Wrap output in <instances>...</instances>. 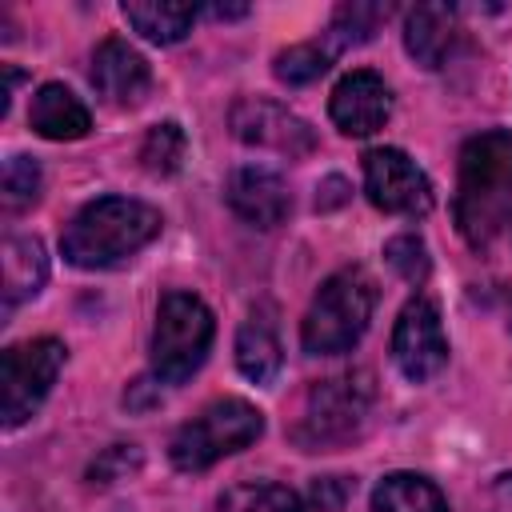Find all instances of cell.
<instances>
[{"instance_id":"3","label":"cell","mask_w":512,"mask_h":512,"mask_svg":"<svg viewBox=\"0 0 512 512\" xmlns=\"http://www.w3.org/2000/svg\"><path fill=\"white\" fill-rule=\"evenodd\" d=\"M376 408V380L368 368L336 372L328 380H316L304 392V404L296 420L288 424V440L300 452H328L344 448L364 436Z\"/></svg>"},{"instance_id":"17","label":"cell","mask_w":512,"mask_h":512,"mask_svg":"<svg viewBox=\"0 0 512 512\" xmlns=\"http://www.w3.org/2000/svg\"><path fill=\"white\" fill-rule=\"evenodd\" d=\"M48 280V256L36 236H8L0 252V296L4 316H12L24 300H32Z\"/></svg>"},{"instance_id":"13","label":"cell","mask_w":512,"mask_h":512,"mask_svg":"<svg viewBox=\"0 0 512 512\" xmlns=\"http://www.w3.org/2000/svg\"><path fill=\"white\" fill-rule=\"evenodd\" d=\"M92 88L96 96H104L116 108H136L148 92H152V68L148 60L120 36H108L96 52H92Z\"/></svg>"},{"instance_id":"23","label":"cell","mask_w":512,"mask_h":512,"mask_svg":"<svg viewBox=\"0 0 512 512\" xmlns=\"http://www.w3.org/2000/svg\"><path fill=\"white\" fill-rule=\"evenodd\" d=\"M332 64V52L316 40H304V44H292L284 52H276L272 60V76L288 88H304V84H316Z\"/></svg>"},{"instance_id":"20","label":"cell","mask_w":512,"mask_h":512,"mask_svg":"<svg viewBox=\"0 0 512 512\" xmlns=\"http://www.w3.org/2000/svg\"><path fill=\"white\" fill-rule=\"evenodd\" d=\"M392 16V4H376V0H352V4H340L328 20V32H324V48L336 56V52H348V48H360L368 44L384 20Z\"/></svg>"},{"instance_id":"12","label":"cell","mask_w":512,"mask_h":512,"mask_svg":"<svg viewBox=\"0 0 512 512\" xmlns=\"http://www.w3.org/2000/svg\"><path fill=\"white\" fill-rule=\"evenodd\" d=\"M224 200L244 224H256V228H276L292 212V196H288L284 176L264 168V164L232 168V176L224 184Z\"/></svg>"},{"instance_id":"15","label":"cell","mask_w":512,"mask_h":512,"mask_svg":"<svg viewBox=\"0 0 512 512\" xmlns=\"http://www.w3.org/2000/svg\"><path fill=\"white\" fill-rule=\"evenodd\" d=\"M460 24L448 4H416L404 16V48L420 68H440L456 48Z\"/></svg>"},{"instance_id":"27","label":"cell","mask_w":512,"mask_h":512,"mask_svg":"<svg viewBox=\"0 0 512 512\" xmlns=\"http://www.w3.org/2000/svg\"><path fill=\"white\" fill-rule=\"evenodd\" d=\"M356 492V480L352 476H316L308 484V504L312 512H340Z\"/></svg>"},{"instance_id":"1","label":"cell","mask_w":512,"mask_h":512,"mask_svg":"<svg viewBox=\"0 0 512 512\" xmlns=\"http://www.w3.org/2000/svg\"><path fill=\"white\" fill-rule=\"evenodd\" d=\"M508 212H512V132L492 128L460 148L452 216L460 236L476 252H484L508 224Z\"/></svg>"},{"instance_id":"26","label":"cell","mask_w":512,"mask_h":512,"mask_svg":"<svg viewBox=\"0 0 512 512\" xmlns=\"http://www.w3.org/2000/svg\"><path fill=\"white\" fill-rule=\"evenodd\" d=\"M136 468H140V448L136 444H112L108 452L96 456L88 476H92V484H112V480H124Z\"/></svg>"},{"instance_id":"4","label":"cell","mask_w":512,"mask_h":512,"mask_svg":"<svg viewBox=\"0 0 512 512\" xmlns=\"http://www.w3.org/2000/svg\"><path fill=\"white\" fill-rule=\"evenodd\" d=\"M372 312H376V280L360 268V264H348L340 272H332L304 320H300V344L308 356H340V352H352L360 344V336L368 332L372 324Z\"/></svg>"},{"instance_id":"19","label":"cell","mask_w":512,"mask_h":512,"mask_svg":"<svg viewBox=\"0 0 512 512\" xmlns=\"http://www.w3.org/2000/svg\"><path fill=\"white\" fill-rule=\"evenodd\" d=\"M372 512H448V500L428 476L388 472L372 488Z\"/></svg>"},{"instance_id":"2","label":"cell","mask_w":512,"mask_h":512,"mask_svg":"<svg viewBox=\"0 0 512 512\" xmlns=\"http://www.w3.org/2000/svg\"><path fill=\"white\" fill-rule=\"evenodd\" d=\"M160 224H164L160 212L144 200L100 196L68 220V228L60 236V256L84 272L116 268L128 256H136L144 244H152L160 236Z\"/></svg>"},{"instance_id":"8","label":"cell","mask_w":512,"mask_h":512,"mask_svg":"<svg viewBox=\"0 0 512 512\" xmlns=\"http://www.w3.org/2000/svg\"><path fill=\"white\" fill-rule=\"evenodd\" d=\"M364 192L388 216H428L432 180L404 148H368L364 152Z\"/></svg>"},{"instance_id":"24","label":"cell","mask_w":512,"mask_h":512,"mask_svg":"<svg viewBox=\"0 0 512 512\" xmlns=\"http://www.w3.org/2000/svg\"><path fill=\"white\" fill-rule=\"evenodd\" d=\"M40 188H44V172L32 156H12L4 164V180H0V204L4 212H24L40 200Z\"/></svg>"},{"instance_id":"14","label":"cell","mask_w":512,"mask_h":512,"mask_svg":"<svg viewBox=\"0 0 512 512\" xmlns=\"http://www.w3.org/2000/svg\"><path fill=\"white\" fill-rule=\"evenodd\" d=\"M236 368L244 380L252 384H272L284 368V348H280V332H276V308L272 304H256L240 332H236Z\"/></svg>"},{"instance_id":"11","label":"cell","mask_w":512,"mask_h":512,"mask_svg":"<svg viewBox=\"0 0 512 512\" xmlns=\"http://www.w3.org/2000/svg\"><path fill=\"white\" fill-rule=\"evenodd\" d=\"M328 116L344 136H372L392 116V88L384 84L380 72L356 68L336 80L328 96Z\"/></svg>"},{"instance_id":"28","label":"cell","mask_w":512,"mask_h":512,"mask_svg":"<svg viewBox=\"0 0 512 512\" xmlns=\"http://www.w3.org/2000/svg\"><path fill=\"white\" fill-rule=\"evenodd\" d=\"M348 180L344 176H328L320 188H316V208H336V204H344L348 200Z\"/></svg>"},{"instance_id":"22","label":"cell","mask_w":512,"mask_h":512,"mask_svg":"<svg viewBox=\"0 0 512 512\" xmlns=\"http://www.w3.org/2000/svg\"><path fill=\"white\" fill-rule=\"evenodd\" d=\"M184 156H188V136H184V128L176 120H164V124H152L148 128V136L140 144L144 172H152V176H176L180 164H184Z\"/></svg>"},{"instance_id":"21","label":"cell","mask_w":512,"mask_h":512,"mask_svg":"<svg viewBox=\"0 0 512 512\" xmlns=\"http://www.w3.org/2000/svg\"><path fill=\"white\" fill-rule=\"evenodd\" d=\"M220 512H308L304 500L272 480H248L220 496Z\"/></svg>"},{"instance_id":"7","label":"cell","mask_w":512,"mask_h":512,"mask_svg":"<svg viewBox=\"0 0 512 512\" xmlns=\"http://www.w3.org/2000/svg\"><path fill=\"white\" fill-rule=\"evenodd\" d=\"M68 348L56 336H36L8 344L0 356V416L4 428H20L52 392Z\"/></svg>"},{"instance_id":"25","label":"cell","mask_w":512,"mask_h":512,"mask_svg":"<svg viewBox=\"0 0 512 512\" xmlns=\"http://www.w3.org/2000/svg\"><path fill=\"white\" fill-rule=\"evenodd\" d=\"M384 260L388 268L404 280V284H424L428 272H432V256H428V244L416 236V232H400L384 244Z\"/></svg>"},{"instance_id":"9","label":"cell","mask_w":512,"mask_h":512,"mask_svg":"<svg viewBox=\"0 0 512 512\" xmlns=\"http://www.w3.org/2000/svg\"><path fill=\"white\" fill-rule=\"evenodd\" d=\"M392 364L408 384H428L448 364V336L440 308L428 296H412L392 328Z\"/></svg>"},{"instance_id":"6","label":"cell","mask_w":512,"mask_h":512,"mask_svg":"<svg viewBox=\"0 0 512 512\" xmlns=\"http://www.w3.org/2000/svg\"><path fill=\"white\" fill-rule=\"evenodd\" d=\"M264 432V412L240 396H220L184 420L168 440V460L180 472H204L216 460L256 444Z\"/></svg>"},{"instance_id":"5","label":"cell","mask_w":512,"mask_h":512,"mask_svg":"<svg viewBox=\"0 0 512 512\" xmlns=\"http://www.w3.org/2000/svg\"><path fill=\"white\" fill-rule=\"evenodd\" d=\"M212 336H216V316L200 296L164 292L156 304V324H152V344H148L152 376L160 384L192 380L200 364L208 360Z\"/></svg>"},{"instance_id":"18","label":"cell","mask_w":512,"mask_h":512,"mask_svg":"<svg viewBox=\"0 0 512 512\" xmlns=\"http://www.w3.org/2000/svg\"><path fill=\"white\" fill-rule=\"evenodd\" d=\"M120 16L152 44H180L192 32L200 8L196 4H164V0H124Z\"/></svg>"},{"instance_id":"16","label":"cell","mask_w":512,"mask_h":512,"mask_svg":"<svg viewBox=\"0 0 512 512\" xmlns=\"http://www.w3.org/2000/svg\"><path fill=\"white\" fill-rule=\"evenodd\" d=\"M28 124L44 140H80L92 128L88 104L68 88V84H40L32 104H28Z\"/></svg>"},{"instance_id":"29","label":"cell","mask_w":512,"mask_h":512,"mask_svg":"<svg viewBox=\"0 0 512 512\" xmlns=\"http://www.w3.org/2000/svg\"><path fill=\"white\" fill-rule=\"evenodd\" d=\"M204 16H212V20H244L248 16V4H208V8H200Z\"/></svg>"},{"instance_id":"10","label":"cell","mask_w":512,"mask_h":512,"mask_svg":"<svg viewBox=\"0 0 512 512\" xmlns=\"http://www.w3.org/2000/svg\"><path fill=\"white\" fill-rule=\"evenodd\" d=\"M228 128L240 144L268 148L288 160H300L316 148V132L308 128V120H300L280 100H264V96H240L228 108Z\"/></svg>"},{"instance_id":"30","label":"cell","mask_w":512,"mask_h":512,"mask_svg":"<svg viewBox=\"0 0 512 512\" xmlns=\"http://www.w3.org/2000/svg\"><path fill=\"white\" fill-rule=\"evenodd\" d=\"M508 332H512V300H508Z\"/></svg>"}]
</instances>
